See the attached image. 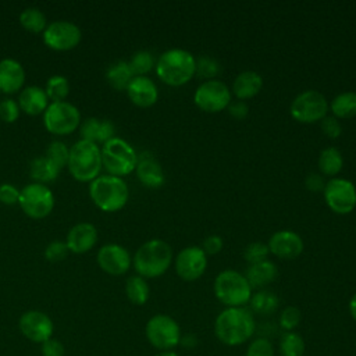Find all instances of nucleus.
I'll use <instances>...</instances> for the list:
<instances>
[{
    "label": "nucleus",
    "mask_w": 356,
    "mask_h": 356,
    "mask_svg": "<svg viewBox=\"0 0 356 356\" xmlns=\"http://www.w3.org/2000/svg\"><path fill=\"white\" fill-rule=\"evenodd\" d=\"M323 195L327 206L337 214H349L356 207V188L349 179H328Z\"/></svg>",
    "instance_id": "ddd939ff"
},
{
    "label": "nucleus",
    "mask_w": 356,
    "mask_h": 356,
    "mask_svg": "<svg viewBox=\"0 0 356 356\" xmlns=\"http://www.w3.org/2000/svg\"><path fill=\"white\" fill-rule=\"evenodd\" d=\"M100 127H102V120L99 118H88L82 122L81 125V136L83 140L99 143V135H100Z\"/></svg>",
    "instance_id": "a19ab883"
},
{
    "label": "nucleus",
    "mask_w": 356,
    "mask_h": 356,
    "mask_svg": "<svg viewBox=\"0 0 356 356\" xmlns=\"http://www.w3.org/2000/svg\"><path fill=\"white\" fill-rule=\"evenodd\" d=\"M335 118H352L356 115V92H342L337 95L330 104Z\"/></svg>",
    "instance_id": "7c9ffc66"
},
{
    "label": "nucleus",
    "mask_w": 356,
    "mask_h": 356,
    "mask_svg": "<svg viewBox=\"0 0 356 356\" xmlns=\"http://www.w3.org/2000/svg\"><path fill=\"white\" fill-rule=\"evenodd\" d=\"M19 192L14 185L11 184H1L0 185V203L3 204H15L19 200Z\"/></svg>",
    "instance_id": "a18cd8bd"
},
{
    "label": "nucleus",
    "mask_w": 356,
    "mask_h": 356,
    "mask_svg": "<svg viewBox=\"0 0 356 356\" xmlns=\"http://www.w3.org/2000/svg\"><path fill=\"white\" fill-rule=\"evenodd\" d=\"M44 92L47 95V99L51 100V103L64 102V99L70 93V83L68 79L63 75H53L46 82Z\"/></svg>",
    "instance_id": "72a5a7b5"
},
{
    "label": "nucleus",
    "mask_w": 356,
    "mask_h": 356,
    "mask_svg": "<svg viewBox=\"0 0 356 356\" xmlns=\"http://www.w3.org/2000/svg\"><path fill=\"white\" fill-rule=\"evenodd\" d=\"M128 64L134 76H146V74L154 67V60L152 53L146 50H139L131 57Z\"/></svg>",
    "instance_id": "f704fd0d"
},
{
    "label": "nucleus",
    "mask_w": 356,
    "mask_h": 356,
    "mask_svg": "<svg viewBox=\"0 0 356 356\" xmlns=\"http://www.w3.org/2000/svg\"><path fill=\"white\" fill-rule=\"evenodd\" d=\"M25 83V70L17 60L3 58L0 61V90L11 95L18 92Z\"/></svg>",
    "instance_id": "4be33fe9"
},
{
    "label": "nucleus",
    "mask_w": 356,
    "mask_h": 356,
    "mask_svg": "<svg viewBox=\"0 0 356 356\" xmlns=\"http://www.w3.org/2000/svg\"><path fill=\"white\" fill-rule=\"evenodd\" d=\"M278 296L274 292L268 289H260L256 293H252V298L249 300L250 312L261 316H268L278 309Z\"/></svg>",
    "instance_id": "cd10ccee"
},
{
    "label": "nucleus",
    "mask_w": 356,
    "mask_h": 356,
    "mask_svg": "<svg viewBox=\"0 0 356 356\" xmlns=\"http://www.w3.org/2000/svg\"><path fill=\"white\" fill-rule=\"evenodd\" d=\"M154 356H179V355L177 352H174V350H160Z\"/></svg>",
    "instance_id": "864d4df0"
},
{
    "label": "nucleus",
    "mask_w": 356,
    "mask_h": 356,
    "mask_svg": "<svg viewBox=\"0 0 356 356\" xmlns=\"http://www.w3.org/2000/svg\"><path fill=\"white\" fill-rule=\"evenodd\" d=\"M325 182L327 181H324V177L317 172H310L305 179V185L310 192H323Z\"/></svg>",
    "instance_id": "09e8293b"
},
{
    "label": "nucleus",
    "mask_w": 356,
    "mask_h": 356,
    "mask_svg": "<svg viewBox=\"0 0 356 356\" xmlns=\"http://www.w3.org/2000/svg\"><path fill=\"white\" fill-rule=\"evenodd\" d=\"M60 168L57 165H54L46 156H40L36 157L32 163H31V168H29V174L31 177L38 182V184H43L46 185L47 182L54 181L58 174H60Z\"/></svg>",
    "instance_id": "bb28decb"
},
{
    "label": "nucleus",
    "mask_w": 356,
    "mask_h": 356,
    "mask_svg": "<svg viewBox=\"0 0 356 356\" xmlns=\"http://www.w3.org/2000/svg\"><path fill=\"white\" fill-rule=\"evenodd\" d=\"M81 38V29L70 21H54L43 31L44 44L57 51H67L76 47Z\"/></svg>",
    "instance_id": "4468645a"
},
{
    "label": "nucleus",
    "mask_w": 356,
    "mask_h": 356,
    "mask_svg": "<svg viewBox=\"0 0 356 356\" xmlns=\"http://www.w3.org/2000/svg\"><path fill=\"white\" fill-rule=\"evenodd\" d=\"M145 335L149 343L159 350H172L179 345L181 328L168 314H154L145 327Z\"/></svg>",
    "instance_id": "6e6552de"
},
{
    "label": "nucleus",
    "mask_w": 356,
    "mask_h": 356,
    "mask_svg": "<svg viewBox=\"0 0 356 356\" xmlns=\"http://www.w3.org/2000/svg\"><path fill=\"white\" fill-rule=\"evenodd\" d=\"M157 76L170 86H181L196 74V58L184 49H170L161 53L156 63Z\"/></svg>",
    "instance_id": "f03ea898"
},
{
    "label": "nucleus",
    "mask_w": 356,
    "mask_h": 356,
    "mask_svg": "<svg viewBox=\"0 0 356 356\" xmlns=\"http://www.w3.org/2000/svg\"><path fill=\"white\" fill-rule=\"evenodd\" d=\"M245 356H274V346L270 339L259 337L249 343Z\"/></svg>",
    "instance_id": "ea45409f"
},
{
    "label": "nucleus",
    "mask_w": 356,
    "mask_h": 356,
    "mask_svg": "<svg viewBox=\"0 0 356 356\" xmlns=\"http://www.w3.org/2000/svg\"><path fill=\"white\" fill-rule=\"evenodd\" d=\"M196 343H197V338H196V335H193V334H185V335H181L179 345H182L184 348H193V346H196Z\"/></svg>",
    "instance_id": "3c124183"
},
{
    "label": "nucleus",
    "mask_w": 356,
    "mask_h": 356,
    "mask_svg": "<svg viewBox=\"0 0 356 356\" xmlns=\"http://www.w3.org/2000/svg\"><path fill=\"white\" fill-rule=\"evenodd\" d=\"M221 71L220 63L210 56H200L196 60V74L206 81L214 79Z\"/></svg>",
    "instance_id": "e433bc0d"
},
{
    "label": "nucleus",
    "mask_w": 356,
    "mask_h": 356,
    "mask_svg": "<svg viewBox=\"0 0 356 356\" xmlns=\"http://www.w3.org/2000/svg\"><path fill=\"white\" fill-rule=\"evenodd\" d=\"M70 174L79 182H92L102 170V152L99 145L88 140H78L70 149L67 164Z\"/></svg>",
    "instance_id": "39448f33"
},
{
    "label": "nucleus",
    "mask_w": 356,
    "mask_h": 356,
    "mask_svg": "<svg viewBox=\"0 0 356 356\" xmlns=\"http://www.w3.org/2000/svg\"><path fill=\"white\" fill-rule=\"evenodd\" d=\"M227 108H228V113L236 120H243L249 113V107L243 100H235V102L231 100Z\"/></svg>",
    "instance_id": "8fccbe9b"
},
{
    "label": "nucleus",
    "mask_w": 356,
    "mask_h": 356,
    "mask_svg": "<svg viewBox=\"0 0 356 356\" xmlns=\"http://www.w3.org/2000/svg\"><path fill=\"white\" fill-rule=\"evenodd\" d=\"M40 345H42V349H40L42 356H65L64 345L56 338H50Z\"/></svg>",
    "instance_id": "49530a36"
},
{
    "label": "nucleus",
    "mask_w": 356,
    "mask_h": 356,
    "mask_svg": "<svg viewBox=\"0 0 356 356\" xmlns=\"http://www.w3.org/2000/svg\"><path fill=\"white\" fill-rule=\"evenodd\" d=\"M97 242V229L93 224L78 222L75 224L67 235V246L72 253H86Z\"/></svg>",
    "instance_id": "6ab92c4d"
},
{
    "label": "nucleus",
    "mask_w": 356,
    "mask_h": 356,
    "mask_svg": "<svg viewBox=\"0 0 356 356\" xmlns=\"http://www.w3.org/2000/svg\"><path fill=\"white\" fill-rule=\"evenodd\" d=\"M19 24L24 29L32 33H40L46 29V15L36 7H28L19 14Z\"/></svg>",
    "instance_id": "473e14b6"
},
{
    "label": "nucleus",
    "mask_w": 356,
    "mask_h": 356,
    "mask_svg": "<svg viewBox=\"0 0 356 356\" xmlns=\"http://www.w3.org/2000/svg\"><path fill=\"white\" fill-rule=\"evenodd\" d=\"M349 313H350L352 318L356 321V293L349 300Z\"/></svg>",
    "instance_id": "603ef678"
},
{
    "label": "nucleus",
    "mask_w": 356,
    "mask_h": 356,
    "mask_svg": "<svg viewBox=\"0 0 356 356\" xmlns=\"http://www.w3.org/2000/svg\"><path fill=\"white\" fill-rule=\"evenodd\" d=\"M43 124L50 134L70 135L79 127L81 113L68 102L50 103L44 111Z\"/></svg>",
    "instance_id": "9d476101"
},
{
    "label": "nucleus",
    "mask_w": 356,
    "mask_h": 356,
    "mask_svg": "<svg viewBox=\"0 0 356 356\" xmlns=\"http://www.w3.org/2000/svg\"><path fill=\"white\" fill-rule=\"evenodd\" d=\"M278 348L281 356H303L306 343L300 334L295 331H286L282 334Z\"/></svg>",
    "instance_id": "2f4dec72"
},
{
    "label": "nucleus",
    "mask_w": 356,
    "mask_h": 356,
    "mask_svg": "<svg viewBox=\"0 0 356 356\" xmlns=\"http://www.w3.org/2000/svg\"><path fill=\"white\" fill-rule=\"evenodd\" d=\"M193 102L206 113H218L225 110L231 103V90L222 81L209 79L197 86Z\"/></svg>",
    "instance_id": "f8f14e48"
},
{
    "label": "nucleus",
    "mask_w": 356,
    "mask_h": 356,
    "mask_svg": "<svg viewBox=\"0 0 356 356\" xmlns=\"http://www.w3.org/2000/svg\"><path fill=\"white\" fill-rule=\"evenodd\" d=\"M270 250L267 243L263 242H252L249 243L245 250H243V259L249 263V264H254L259 261H263L267 259Z\"/></svg>",
    "instance_id": "4c0bfd02"
},
{
    "label": "nucleus",
    "mask_w": 356,
    "mask_h": 356,
    "mask_svg": "<svg viewBox=\"0 0 356 356\" xmlns=\"http://www.w3.org/2000/svg\"><path fill=\"white\" fill-rule=\"evenodd\" d=\"M320 127L323 134L330 138V139H337L339 138L341 132H342V127L339 124V120L335 118L334 115H325L321 121H320Z\"/></svg>",
    "instance_id": "c03bdc74"
},
{
    "label": "nucleus",
    "mask_w": 356,
    "mask_h": 356,
    "mask_svg": "<svg viewBox=\"0 0 356 356\" xmlns=\"http://www.w3.org/2000/svg\"><path fill=\"white\" fill-rule=\"evenodd\" d=\"M100 152L102 165L108 172V175L121 178L135 171L138 164V154L127 140L114 136L103 143Z\"/></svg>",
    "instance_id": "0eeeda50"
},
{
    "label": "nucleus",
    "mask_w": 356,
    "mask_h": 356,
    "mask_svg": "<svg viewBox=\"0 0 356 356\" xmlns=\"http://www.w3.org/2000/svg\"><path fill=\"white\" fill-rule=\"evenodd\" d=\"M19 117V106L13 99H3L0 102V118L4 122H14Z\"/></svg>",
    "instance_id": "37998d69"
},
{
    "label": "nucleus",
    "mask_w": 356,
    "mask_h": 356,
    "mask_svg": "<svg viewBox=\"0 0 356 356\" xmlns=\"http://www.w3.org/2000/svg\"><path fill=\"white\" fill-rule=\"evenodd\" d=\"M263 88V78L256 71H243L236 75L232 83V92L238 100H246L256 96Z\"/></svg>",
    "instance_id": "b1692460"
},
{
    "label": "nucleus",
    "mask_w": 356,
    "mask_h": 356,
    "mask_svg": "<svg viewBox=\"0 0 356 356\" xmlns=\"http://www.w3.org/2000/svg\"><path fill=\"white\" fill-rule=\"evenodd\" d=\"M268 250L274 256L285 260L296 259L303 252V241L295 231L281 229L274 232L268 239Z\"/></svg>",
    "instance_id": "a211bd4d"
},
{
    "label": "nucleus",
    "mask_w": 356,
    "mask_h": 356,
    "mask_svg": "<svg viewBox=\"0 0 356 356\" xmlns=\"http://www.w3.org/2000/svg\"><path fill=\"white\" fill-rule=\"evenodd\" d=\"M125 293L131 303L136 306L145 305L150 295V288L146 278L140 275H131L125 282Z\"/></svg>",
    "instance_id": "c756f323"
},
{
    "label": "nucleus",
    "mask_w": 356,
    "mask_h": 356,
    "mask_svg": "<svg viewBox=\"0 0 356 356\" xmlns=\"http://www.w3.org/2000/svg\"><path fill=\"white\" fill-rule=\"evenodd\" d=\"M277 275H278L277 266L268 259L254 263V264H249V267L245 273V277H246L248 282L250 284L252 289L267 286L268 284L275 281Z\"/></svg>",
    "instance_id": "393cba45"
},
{
    "label": "nucleus",
    "mask_w": 356,
    "mask_h": 356,
    "mask_svg": "<svg viewBox=\"0 0 356 356\" xmlns=\"http://www.w3.org/2000/svg\"><path fill=\"white\" fill-rule=\"evenodd\" d=\"M134 268L143 278L163 275L172 263V248L163 239H150L134 254Z\"/></svg>",
    "instance_id": "7ed1b4c3"
},
{
    "label": "nucleus",
    "mask_w": 356,
    "mask_h": 356,
    "mask_svg": "<svg viewBox=\"0 0 356 356\" xmlns=\"http://www.w3.org/2000/svg\"><path fill=\"white\" fill-rule=\"evenodd\" d=\"M213 291L216 298L227 307H243L252 298V286L245 274L235 270H222L217 274Z\"/></svg>",
    "instance_id": "423d86ee"
},
{
    "label": "nucleus",
    "mask_w": 356,
    "mask_h": 356,
    "mask_svg": "<svg viewBox=\"0 0 356 356\" xmlns=\"http://www.w3.org/2000/svg\"><path fill=\"white\" fill-rule=\"evenodd\" d=\"M18 204L31 218H44L54 209V195L43 184L32 182L19 192Z\"/></svg>",
    "instance_id": "9b49d317"
},
{
    "label": "nucleus",
    "mask_w": 356,
    "mask_h": 356,
    "mask_svg": "<svg viewBox=\"0 0 356 356\" xmlns=\"http://www.w3.org/2000/svg\"><path fill=\"white\" fill-rule=\"evenodd\" d=\"M46 157L57 165L60 170H63L68 164V157H70V149L67 145L61 140H54L50 143L46 152Z\"/></svg>",
    "instance_id": "c9c22d12"
},
{
    "label": "nucleus",
    "mask_w": 356,
    "mask_h": 356,
    "mask_svg": "<svg viewBox=\"0 0 356 356\" xmlns=\"http://www.w3.org/2000/svg\"><path fill=\"white\" fill-rule=\"evenodd\" d=\"M19 110L28 115H38L46 111L49 106V99L43 88L40 86H28L25 88L18 97Z\"/></svg>",
    "instance_id": "5701e85b"
},
{
    "label": "nucleus",
    "mask_w": 356,
    "mask_h": 356,
    "mask_svg": "<svg viewBox=\"0 0 356 356\" xmlns=\"http://www.w3.org/2000/svg\"><path fill=\"white\" fill-rule=\"evenodd\" d=\"M99 267L110 275L125 274L132 263L129 252L118 243H106L97 252Z\"/></svg>",
    "instance_id": "f3484780"
},
{
    "label": "nucleus",
    "mask_w": 356,
    "mask_h": 356,
    "mask_svg": "<svg viewBox=\"0 0 356 356\" xmlns=\"http://www.w3.org/2000/svg\"><path fill=\"white\" fill-rule=\"evenodd\" d=\"M300 318H302V314H300V310L298 307L286 306L281 312L278 323H280V327L282 330H285V332H286V331H293L299 325Z\"/></svg>",
    "instance_id": "58836bf2"
},
{
    "label": "nucleus",
    "mask_w": 356,
    "mask_h": 356,
    "mask_svg": "<svg viewBox=\"0 0 356 356\" xmlns=\"http://www.w3.org/2000/svg\"><path fill=\"white\" fill-rule=\"evenodd\" d=\"M318 170L325 177H335L343 165V159L337 147H325L318 156Z\"/></svg>",
    "instance_id": "c85d7f7f"
},
{
    "label": "nucleus",
    "mask_w": 356,
    "mask_h": 356,
    "mask_svg": "<svg viewBox=\"0 0 356 356\" xmlns=\"http://www.w3.org/2000/svg\"><path fill=\"white\" fill-rule=\"evenodd\" d=\"M328 111L325 96L317 90L309 89L299 93L291 103V117L302 124H313L321 121Z\"/></svg>",
    "instance_id": "1a4fd4ad"
},
{
    "label": "nucleus",
    "mask_w": 356,
    "mask_h": 356,
    "mask_svg": "<svg viewBox=\"0 0 356 356\" xmlns=\"http://www.w3.org/2000/svg\"><path fill=\"white\" fill-rule=\"evenodd\" d=\"M89 195L93 203L103 211L113 213L121 210L129 196L127 182L114 175H99L89 185Z\"/></svg>",
    "instance_id": "20e7f679"
},
{
    "label": "nucleus",
    "mask_w": 356,
    "mask_h": 356,
    "mask_svg": "<svg viewBox=\"0 0 356 356\" xmlns=\"http://www.w3.org/2000/svg\"><path fill=\"white\" fill-rule=\"evenodd\" d=\"M174 266L182 281L192 282L204 274L207 268V254L199 246H186L175 256Z\"/></svg>",
    "instance_id": "2eb2a0df"
},
{
    "label": "nucleus",
    "mask_w": 356,
    "mask_h": 356,
    "mask_svg": "<svg viewBox=\"0 0 356 356\" xmlns=\"http://www.w3.org/2000/svg\"><path fill=\"white\" fill-rule=\"evenodd\" d=\"M256 331L253 313L248 307H225L214 320L217 339L228 346L248 342Z\"/></svg>",
    "instance_id": "f257e3e1"
},
{
    "label": "nucleus",
    "mask_w": 356,
    "mask_h": 356,
    "mask_svg": "<svg viewBox=\"0 0 356 356\" xmlns=\"http://www.w3.org/2000/svg\"><path fill=\"white\" fill-rule=\"evenodd\" d=\"M132 78H134V74L129 68L128 61H122V60L113 63L106 72V79L108 85L115 90H127Z\"/></svg>",
    "instance_id": "a878e982"
},
{
    "label": "nucleus",
    "mask_w": 356,
    "mask_h": 356,
    "mask_svg": "<svg viewBox=\"0 0 356 356\" xmlns=\"http://www.w3.org/2000/svg\"><path fill=\"white\" fill-rule=\"evenodd\" d=\"M135 171L140 184L150 189H157L164 184V171L160 163L149 153L138 156Z\"/></svg>",
    "instance_id": "412c9836"
},
{
    "label": "nucleus",
    "mask_w": 356,
    "mask_h": 356,
    "mask_svg": "<svg viewBox=\"0 0 356 356\" xmlns=\"http://www.w3.org/2000/svg\"><path fill=\"white\" fill-rule=\"evenodd\" d=\"M129 100L138 107H150L159 99L156 83L149 76H134L127 88Z\"/></svg>",
    "instance_id": "aec40b11"
},
{
    "label": "nucleus",
    "mask_w": 356,
    "mask_h": 356,
    "mask_svg": "<svg viewBox=\"0 0 356 356\" xmlns=\"http://www.w3.org/2000/svg\"><path fill=\"white\" fill-rule=\"evenodd\" d=\"M68 246L65 242L63 241H53L50 242L46 249H44V257L49 260V261H61L67 257L68 254Z\"/></svg>",
    "instance_id": "79ce46f5"
},
{
    "label": "nucleus",
    "mask_w": 356,
    "mask_h": 356,
    "mask_svg": "<svg viewBox=\"0 0 356 356\" xmlns=\"http://www.w3.org/2000/svg\"><path fill=\"white\" fill-rule=\"evenodd\" d=\"M222 245H224V243H222L221 236H218V235H209L207 238H204V241H203V243H202V249H203V252H204L206 254L214 256V254H217V253L221 252Z\"/></svg>",
    "instance_id": "de8ad7c7"
},
{
    "label": "nucleus",
    "mask_w": 356,
    "mask_h": 356,
    "mask_svg": "<svg viewBox=\"0 0 356 356\" xmlns=\"http://www.w3.org/2000/svg\"><path fill=\"white\" fill-rule=\"evenodd\" d=\"M18 328L29 341L43 343L53 338L54 324L46 313L39 310H28L19 317Z\"/></svg>",
    "instance_id": "dca6fc26"
}]
</instances>
